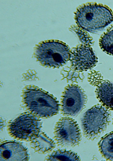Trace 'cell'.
Instances as JSON below:
<instances>
[{"label":"cell","instance_id":"cell-1","mask_svg":"<svg viewBox=\"0 0 113 161\" xmlns=\"http://www.w3.org/2000/svg\"><path fill=\"white\" fill-rule=\"evenodd\" d=\"M23 103L27 109L41 118H48L59 112V102L52 94L34 86H27L22 93Z\"/></svg>","mask_w":113,"mask_h":161},{"label":"cell","instance_id":"cell-2","mask_svg":"<svg viewBox=\"0 0 113 161\" xmlns=\"http://www.w3.org/2000/svg\"><path fill=\"white\" fill-rule=\"evenodd\" d=\"M75 19L80 28L92 32L103 29L113 22V12L102 4L88 3L78 8Z\"/></svg>","mask_w":113,"mask_h":161},{"label":"cell","instance_id":"cell-3","mask_svg":"<svg viewBox=\"0 0 113 161\" xmlns=\"http://www.w3.org/2000/svg\"><path fill=\"white\" fill-rule=\"evenodd\" d=\"M71 52L65 43L51 40L42 42L35 50V57L43 66L59 68L70 60Z\"/></svg>","mask_w":113,"mask_h":161},{"label":"cell","instance_id":"cell-4","mask_svg":"<svg viewBox=\"0 0 113 161\" xmlns=\"http://www.w3.org/2000/svg\"><path fill=\"white\" fill-rule=\"evenodd\" d=\"M110 113L100 104L95 105L86 112L81 120L84 134L90 140H95L106 130L110 123Z\"/></svg>","mask_w":113,"mask_h":161},{"label":"cell","instance_id":"cell-5","mask_svg":"<svg viewBox=\"0 0 113 161\" xmlns=\"http://www.w3.org/2000/svg\"><path fill=\"white\" fill-rule=\"evenodd\" d=\"M42 122L39 118L29 113L22 114L10 124L11 136L18 140L30 141L41 132Z\"/></svg>","mask_w":113,"mask_h":161},{"label":"cell","instance_id":"cell-6","mask_svg":"<svg viewBox=\"0 0 113 161\" xmlns=\"http://www.w3.org/2000/svg\"><path fill=\"white\" fill-rule=\"evenodd\" d=\"M54 139L59 146L75 147L81 141V131L77 122L71 117L61 118L54 129Z\"/></svg>","mask_w":113,"mask_h":161},{"label":"cell","instance_id":"cell-7","mask_svg":"<svg viewBox=\"0 0 113 161\" xmlns=\"http://www.w3.org/2000/svg\"><path fill=\"white\" fill-rule=\"evenodd\" d=\"M87 101L86 94L80 86L69 85L65 88L61 97L62 113L68 116H76L84 108Z\"/></svg>","mask_w":113,"mask_h":161},{"label":"cell","instance_id":"cell-8","mask_svg":"<svg viewBox=\"0 0 113 161\" xmlns=\"http://www.w3.org/2000/svg\"><path fill=\"white\" fill-rule=\"evenodd\" d=\"M91 46L82 44L71 52L70 60L73 68L76 71H87L96 66L98 60Z\"/></svg>","mask_w":113,"mask_h":161},{"label":"cell","instance_id":"cell-9","mask_svg":"<svg viewBox=\"0 0 113 161\" xmlns=\"http://www.w3.org/2000/svg\"><path fill=\"white\" fill-rule=\"evenodd\" d=\"M0 159L3 161H29L30 155L24 145L15 141H6L1 144Z\"/></svg>","mask_w":113,"mask_h":161},{"label":"cell","instance_id":"cell-10","mask_svg":"<svg viewBox=\"0 0 113 161\" xmlns=\"http://www.w3.org/2000/svg\"><path fill=\"white\" fill-rule=\"evenodd\" d=\"M96 93L101 104L108 109L113 111V83L102 80L97 86Z\"/></svg>","mask_w":113,"mask_h":161},{"label":"cell","instance_id":"cell-11","mask_svg":"<svg viewBox=\"0 0 113 161\" xmlns=\"http://www.w3.org/2000/svg\"><path fill=\"white\" fill-rule=\"evenodd\" d=\"M30 145L35 152L45 154L52 152L56 147V143L45 132H40L30 141Z\"/></svg>","mask_w":113,"mask_h":161},{"label":"cell","instance_id":"cell-12","mask_svg":"<svg viewBox=\"0 0 113 161\" xmlns=\"http://www.w3.org/2000/svg\"><path fill=\"white\" fill-rule=\"evenodd\" d=\"M99 150L107 160L113 161V131L102 137L98 144Z\"/></svg>","mask_w":113,"mask_h":161},{"label":"cell","instance_id":"cell-13","mask_svg":"<svg viewBox=\"0 0 113 161\" xmlns=\"http://www.w3.org/2000/svg\"><path fill=\"white\" fill-rule=\"evenodd\" d=\"M46 161H80L81 159L77 153L66 149L58 150L46 157Z\"/></svg>","mask_w":113,"mask_h":161},{"label":"cell","instance_id":"cell-14","mask_svg":"<svg viewBox=\"0 0 113 161\" xmlns=\"http://www.w3.org/2000/svg\"><path fill=\"white\" fill-rule=\"evenodd\" d=\"M99 45L104 52L113 56V25L101 36Z\"/></svg>","mask_w":113,"mask_h":161},{"label":"cell","instance_id":"cell-15","mask_svg":"<svg viewBox=\"0 0 113 161\" xmlns=\"http://www.w3.org/2000/svg\"><path fill=\"white\" fill-rule=\"evenodd\" d=\"M76 30L77 31L76 33L82 44L91 46L93 43L92 38L86 31L81 29L79 27H78Z\"/></svg>","mask_w":113,"mask_h":161}]
</instances>
